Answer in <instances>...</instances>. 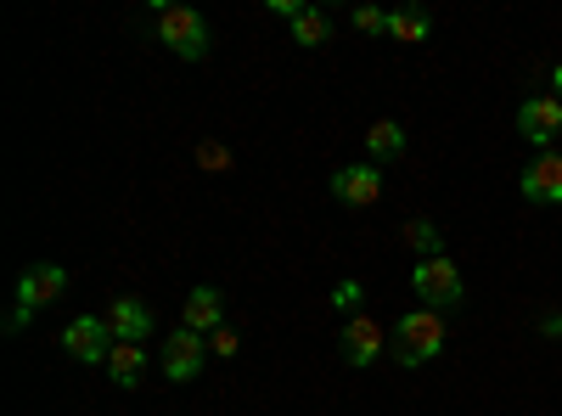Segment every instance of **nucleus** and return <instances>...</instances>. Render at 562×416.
Returning <instances> with one entry per match:
<instances>
[{
    "label": "nucleus",
    "mask_w": 562,
    "mask_h": 416,
    "mask_svg": "<svg viewBox=\"0 0 562 416\" xmlns=\"http://www.w3.org/2000/svg\"><path fill=\"white\" fill-rule=\"evenodd\" d=\"M108 333H113V344H147L153 310L140 304V299H113L108 304Z\"/></svg>",
    "instance_id": "nucleus-11"
},
{
    "label": "nucleus",
    "mask_w": 562,
    "mask_h": 416,
    "mask_svg": "<svg viewBox=\"0 0 562 416\" xmlns=\"http://www.w3.org/2000/svg\"><path fill=\"white\" fill-rule=\"evenodd\" d=\"M349 23H355V34H389V12H378V7H360Z\"/></svg>",
    "instance_id": "nucleus-18"
},
{
    "label": "nucleus",
    "mask_w": 562,
    "mask_h": 416,
    "mask_svg": "<svg viewBox=\"0 0 562 416\" xmlns=\"http://www.w3.org/2000/svg\"><path fill=\"white\" fill-rule=\"evenodd\" d=\"M518 187H524V198H529V203H546V209H551V203H562V153H535Z\"/></svg>",
    "instance_id": "nucleus-10"
},
{
    "label": "nucleus",
    "mask_w": 562,
    "mask_h": 416,
    "mask_svg": "<svg viewBox=\"0 0 562 416\" xmlns=\"http://www.w3.org/2000/svg\"><path fill=\"white\" fill-rule=\"evenodd\" d=\"M439 349H445V315L439 310L400 315V327H394V360L400 366H428V360H439Z\"/></svg>",
    "instance_id": "nucleus-1"
},
{
    "label": "nucleus",
    "mask_w": 562,
    "mask_h": 416,
    "mask_svg": "<svg viewBox=\"0 0 562 416\" xmlns=\"http://www.w3.org/2000/svg\"><path fill=\"white\" fill-rule=\"evenodd\" d=\"M518 130H524L529 147L551 153V142L562 135V102H557V97H529V102L518 108Z\"/></svg>",
    "instance_id": "nucleus-9"
},
{
    "label": "nucleus",
    "mask_w": 562,
    "mask_h": 416,
    "mask_svg": "<svg viewBox=\"0 0 562 416\" xmlns=\"http://www.w3.org/2000/svg\"><path fill=\"white\" fill-rule=\"evenodd\" d=\"M411 288L422 299V310H456L467 299V282H461V270L439 254V259H416L411 270Z\"/></svg>",
    "instance_id": "nucleus-3"
},
{
    "label": "nucleus",
    "mask_w": 562,
    "mask_h": 416,
    "mask_svg": "<svg viewBox=\"0 0 562 416\" xmlns=\"http://www.w3.org/2000/svg\"><path fill=\"white\" fill-rule=\"evenodd\" d=\"M140 372H147V344H113V355H108V378H113L119 389H135Z\"/></svg>",
    "instance_id": "nucleus-13"
},
{
    "label": "nucleus",
    "mask_w": 562,
    "mask_h": 416,
    "mask_svg": "<svg viewBox=\"0 0 562 416\" xmlns=\"http://www.w3.org/2000/svg\"><path fill=\"white\" fill-rule=\"evenodd\" d=\"M63 293H68V270L52 265V259H40V265H29L18 276V304L23 310H45V304H57Z\"/></svg>",
    "instance_id": "nucleus-7"
},
{
    "label": "nucleus",
    "mask_w": 562,
    "mask_h": 416,
    "mask_svg": "<svg viewBox=\"0 0 562 416\" xmlns=\"http://www.w3.org/2000/svg\"><path fill=\"white\" fill-rule=\"evenodd\" d=\"M333 198L344 203V209H371L383 198V169L378 164H349V169H338L333 175Z\"/></svg>",
    "instance_id": "nucleus-8"
},
{
    "label": "nucleus",
    "mask_w": 562,
    "mask_h": 416,
    "mask_svg": "<svg viewBox=\"0 0 562 416\" xmlns=\"http://www.w3.org/2000/svg\"><path fill=\"white\" fill-rule=\"evenodd\" d=\"M338 349H344V360L355 366V372L378 366V360L389 355V333H383V321H378V315H349V321H344V333H338Z\"/></svg>",
    "instance_id": "nucleus-5"
},
{
    "label": "nucleus",
    "mask_w": 562,
    "mask_h": 416,
    "mask_svg": "<svg viewBox=\"0 0 562 416\" xmlns=\"http://www.w3.org/2000/svg\"><path fill=\"white\" fill-rule=\"evenodd\" d=\"M63 349L79 360V366H108L113 355V333H108V315H79L63 327Z\"/></svg>",
    "instance_id": "nucleus-6"
},
{
    "label": "nucleus",
    "mask_w": 562,
    "mask_h": 416,
    "mask_svg": "<svg viewBox=\"0 0 562 416\" xmlns=\"http://www.w3.org/2000/svg\"><path fill=\"white\" fill-rule=\"evenodd\" d=\"M540 333H546V338H562V315H546V321H540Z\"/></svg>",
    "instance_id": "nucleus-23"
},
{
    "label": "nucleus",
    "mask_w": 562,
    "mask_h": 416,
    "mask_svg": "<svg viewBox=\"0 0 562 416\" xmlns=\"http://www.w3.org/2000/svg\"><path fill=\"white\" fill-rule=\"evenodd\" d=\"M237 349H243V333H237V327H220V333L209 338V355H214V360H231Z\"/></svg>",
    "instance_id": "nucleus-19"
},
{
    "label": "nucleus",
    "mask_w": 562,
    "mask_h": 416,
    "mask_svg": "<svg viewBox=\"0 0 562 416\" xmlns=\"http://www.w3.org/2000/svg\"><path fill=\"white\" fill-rule=\"evenodd\" d=\"M551 97H557V102H562V63H557V68H551Z\"/></svg>",
    "instance_id": "nucleus-24"
},
{
    "label": "nucleus",
    "mask_w": 562,
    "mask_h": 416,
    "mask_svg": "<svg viewBox=\"0 0 562 416\" xmlns=\"http://www.w3.org/2000/svg\"><path fill=\"white\" fill-rule=\"evenodd\" d=\"M158 40L169 45L175 57L198 63V57H209L214 29H209V18H203L198 7H164V12H158Z\"/></svg>",
    "instance_id": "nucleus-2"
},
{
    "label": "nucleus",
    "mask_w": 562,
    "mask_h": 416,
    "mask_svg": "<svg viewBox=\"0 0 562 416\" xmlns=\"http://www.w3.org/2000/svg\"><path fill=\"white\" fill-rule=\"evenodd\" d=\"M405 243H411L422 259H439V254H445V231H439L434 220H411V225H405Z\"/></svg>",
    "instance_id": "nucleus-17"
},
{
    "label": "nucleus",
    "mask_w": 562,
    "mask_h": 416,
    "mask_svg": "<svg viewBox=\"0 0 562 416\" xmlns=\"http://www.w3.org/2000/svg\"><path fill=\"white\" fill-rule=\"evenodd\" d=\"M180 327L214 338V333L225 327V299H220L214 288H192V293H186V310H180Z\"/></svg>",
    "instance_id": "nucleus-12"
},
{
    "label": "nucleus",
    "mask_w": 562,
    "mask_h": 416,
    "mask_svg": "<svg viewBox=\"0 0 562 416\" xmlns=\"http://www.w3.org/2000/svg\"><path fill=\"white\" fill-rule=\"evenodd\" d=\"M198 164H203V169H231V147H220V142H203V147H198Z\"/></svg>",
    "instance_id": "nucleus-21"
},
{
    "label": "nucleus",
    "mask_w": 562,
    "mask_h": 416,
    "mask_svg": "<svg viewBox=\"0 0 562 416\" xmlns=\"http://www.w3.org/2000/svg\"><path fill=\"white\" fill-rule=\"evenodd\" d=\"M366 153H371V164L400 158V153H405V130H400L394 119H378V124L366 130Z\"/></svg>",
    "instance_id": "nucleus-15"
},
{
    "label": "nucleus",
    "mask_w": 562,
    "mask_h": 416,
    "mask_svg": "<svg viewBox=\"0 0 562 416\" xmlns=\"http://www.w3.org/2000/svg\"><path fill=\"white\" fill-rule=\"evenodd\" d=\"M333 304H338V310H349V315H360L366 288H360V282H338V288H333Z\"/></svg>",
    "instance_id": "nucleus-20"
},
{
    "label": "nucleus",
    "mask_w": 562,
    "mask_h": 416,
    "mask_svg": "<svg viewBox=\"0 0 562 416\" xmlns=\"http://www.w3.org/2000/svg\"><path fill=\"white\" fill-rule=\"evenodd\" d=\"M29 315H34V310H23V304H12V315H7V333H23V327H29Z\"/></svg>",
    "instance_id": "nucleus-22"
},
{
    "label": "nucleus",
    "mask_w": 562,
    "mask_h": 416,
    "mask_svg": "<svg viewBox=\"0 0 562 416\" xmlns=\"http://www.w3.org/2000/svg\"><path fill=\"white\" fill-rule=\"evenodd\" d=\"M434 34V18L422 12V7H400V12H389V40L394 45H422Z\"/></svg>",
    "instance_id": "nucleus-14"
},
{
    "label": "nucleus",
    "mask_w": 562,
    "mask_h": 416,
    "mask_svg": "<svg viewBox=\"0 0 562 416\" xmlns=\"http://www.w3.org/2000/svg\"><path fill=\"white\" fill-rule=\"evenodd\" d=\"M209 360H214V355H209V338L192 333V327H175V333L164 338V355H158V366H164L169 383H192Z\"/></svg>",
    "instance_id": "nucleus-4"
},
{
    "label": "nucleus",
    "mask_w": 562,
    "mask_h": 416,
    "mask_svg": "<svg viewBox=\"0 0 562 416\" xmlns=\"http://www.w3.org/2000/svg\"><path fill=\"white\" fill-rule=\"evenodd\" d=\"M293 40L304 45V52H315V45L333 40V18H326L321 7H304V12L293 18Z\"/></svg>",
    "instance_id": "nucleus-16"
}]
</instances>
